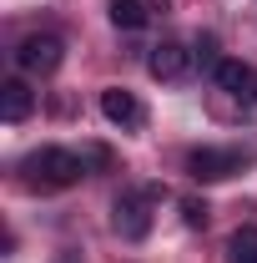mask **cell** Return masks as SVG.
I'll return each mask as SVG.
<instances>
[{"mask_svg": "<svg viewBox=\"0 0 257 263\" xmlns=\"http://www.w3.org/2000/svg\"><path fill=\"white\" fill-rule=\"evenodd\" d=\"M61 61H66L61 35L35 31V35H26V41L15 46V66H20V71H31V76H51V71H56Z\"/></svg>", "mask_w": 257, "mask_h": 263, "instance_id": "3", "label": "cell"}, {"mask_svg": "<svg viewBox=\"0 0 257 263\" xmlns=\"http://www.w3.org/2000/svg\"><path fill=\"white\" fill-rule=\"evenodd\" d=\"M101 111H106L111 127H141V122H146L141 101L131 97L126 86H106V91H101Z\"/></svg>", "mask_w": 257, "mask_h": 263, "instance_id": "7", "label": "cell"}, {"mask_svg": "<svg viewBox=\"0 0 257 263\" xmlns=\"http://www.w3.org/2000/svg\"><path fill=\"white\" fill-rule=\"evenodd\" d=\"M51 263H81V253H71V248H66V253H56Z\"/></svg>", "mask_w": 257, "mask_h": 263, "instance_id": "13", "label": "cell"}, {"mask_svg": "<svg viewBox=\"0 0 257 263\" xmlns=\"http://www.w3.org/2000/svg\"><path fill=\"white\" fill-rule=\"evenodd\" d=\"M182 218H187V228H207V202L202 197H182Z\"/></svg>", "mask_w": 257, "mask_h": 263, "instance_id": "12", "label": "cell"}, {"mask_svg": "<svg viewBox=\"0 0 257 263\" xmlns=\"http://www.w3.org/2000/svg\"><path fill=\"white\" fill-rule=\"evenodd\" d=\"M20 172H26V182H31V187L56 193V187H71V182H81V177H86V157H81V152H71V147H40V152H31V157L20 162Z\"/></svg>", "mask_w": 257, "mask_h": 263, "instance_id": "1", "label": "cell"}, {"mask_svg": "<svg viewBox=\"0 0 257 263\" xmlns=\"http://www.w3.org/2000/svg\"><path fill=\"white\" fill-rule=\"evenodd\" d=\"M247 162L252 157L237 152V147H197V152H187V172L197 182H227L232 172H242Z\"/></svg>", "mask_w": 257, "mask_h": 263, "instance_id": "2", "label": "cell"}, {"mask_svg": "<svg viewBox=\"0 0 257 263\" xmlns=\"http://www.w3.org/2000/svg\"><path fill=\"white\" fill-rule=\"evenodd\" d=\"M227 253H232V263H257V228H237Z\"/></svg>", "mask_w": 257, "mask_h": 263, "instance_id": "10", "label": "cell"}, {"mask_svg": "<svg viewBox=\"0 0 257 263\" xmlns=\"http://www.w3.org/2000/svg\"><path fill=\"white\" fill-rule=\"evenodd\" d=\"M187 66H192V51H187L182 41H157V46L146 51V71H152L157 81H177V76H187Z\"/></svg>", "mask_w": 257, "mask_h": 263, "instance_id": "6", "label": "cell"}, {"mask_svg": "<svg viewBox=\"0 0 257 263\" xmlns=\"http://www.w3.org/2000/svg\"><path fill=\"white\" fill-rule=\"evenodd\" d=\"M192 61L202 66V71H217V61H222V56H217V35H197L192 41Z\"/></svg>", "mask_w": 257, "mask_h": 263, "instance_id": "11", "label": "cell"}, {"mask_svg": "<svg viewBox=\"0 0 257 263\" xmlns=\"http://www.w3.org/2000/svg\"><path fill=\"white\" fill-rule=\"evenodd\" d=\"M212 81L222 86L232 101H242V106H257V66L252 61H237V56H222L217 71H212Z\"/></svg>", "mask_w": 257, "mask_h": 263, "instance_id": "5", "label": "cell"}, {"mask_svg": "<svg viewBox=\"0 0 257 263\" xmlns=\"http://www.w3.org/2000/svg\"><path fill=\"white\" fill-rule=\"evenodd\" d=\"M152 193H121L116 197V208H111V223H116V233L126 238V243H141L146 233H152Z\"/></svg>", "mask_w": 257, "mask_h": 263, "instance_id": "4", "label": "cell"}, {"mask_svg": "<svg viewBox=\"0 0 257 263\" xmlns=\"http://www.w3.org/2000/svg\"><path fill=\"white\" fill-rule=\"evenodd\" d=\"M31 111H35V91L20 76H10V81L0 86V117H5V122H26Z\"/></svg>", "mask_w": 257, "mask_h": 263, "instance_id": "8", "label": "cell"}, {"mask_svg": "<svg viewBox=\"0 0 257 263\" xmlns=\"http://www.w3.org/2000/svg\"><path fill=\"white\" fill-rule=\"evenodd\" d=\"M146 0H111V26L116 31H141L146 26Z\"/></svg>", "mask_w": 257, "mask_h": 263, "instance_id": "9", "label": "cell"}]
</instances>
